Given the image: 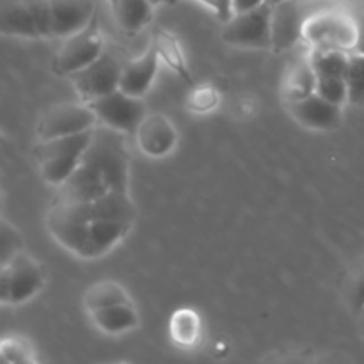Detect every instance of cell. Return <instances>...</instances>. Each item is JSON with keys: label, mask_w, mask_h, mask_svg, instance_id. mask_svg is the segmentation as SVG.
<instances>
[{"label": "cell", "mask_w": 364, "mask_h": 364, "mask_svg": "<svg viewBox=\"0 0 364 364\" xmlns=\"http://www.w3.org/2000/svg\"><path fill=\"white\" fill-rule=\"evenodd\" d=\"M272 6L263 4L245 13L231 14L224 20L223 41L237 48L272 50V23H270Z\"/></svg>", "instance_id": "7"}, {"label": "cell", "mask_w": 364, "mask_h": 364, "mask_svg": "<svg viewBox=\"0 0 364 364\" xmlns=\"http://www.w3.org/2000/svg\"><path fill=\"white\" fill-rule=\"evenodd\" d=\"M130 295L116 281H100L92 284L84 295L85 311L91 313L95 309L105 308L110 304H119V302H130Z\"/></svg>", "instance_id": "19"}, {"label": "cell", "mask_w": 364, "mask_h": 364, "mask_svg": "<svg viewBox=\"0 0 364 364\" xmlns=\"http://www.w3.org/2000/svg\"><path fill=\"white\" fill-rule=\"evenodd\" d=\"M0 212H2V198H0Z\"/></svg>", "instance_id": "31"}, {"label": "cell", "mask_w": 364, "mask_h": 364, "mask_svg": "<svg viewBox=\"0 0 364 364\" xmlns=\"http://www.w3.org/2000/svg\"><path fill=\"white\" fill-rule=\"evenodd\" d=\"M363 315H364V313H363Z\"/></svg>", "instance_id": "32"}, {"label": "cell", "mask_w": 364, "mask_h": 364, "mask_svg": "<svg viewBox=\"0 0 364 364\" xmlns=\"http://www.w3.org/2000/svg\"><path fill=\"white\" fill-rule=\"evenodd\" d=\"M112 13L121 31L137 34L151 23L155 4L151 0H116L112 4Z\"/></svg>", "instance_id": "17"}, {"label": "cell", "mask_w": 364, "mask_h": 364, "mask_svg": "<svg viewBox=\"0 0 364 364\" xmlns=\"http://www.w3.org/2000/svg\"><path fill=\"white\" fill-rule=\"evenodd\" d=\"M348 304L355 313H364V263L354 270L347 287Z\"/></svg>", "instance_id": "23"}, {"label": "cell", "mask_w": 364, "mask_h": 364, "mask_svg": "<svg viewBox=\"0 0 364 364\" xmlns=\"http://www.w3.org/2000/svg\"><path fill=\"white\" fill-rule=\"evenodd\" d=\"M92 326L103 334L116 336V334L130 333L141 326V316L135 309L134 302H119V304H110L105 308L95 309L87 313Z\"/></svg>", "instance_id": "15"}, {"label": "cell", "mask_w": 364, "mask_h": 364, "mask_svg": "<svg viewBox=\"0 0 364 364\" xmlns=\"http://www.w3.org/2000/svg\"><path fill=\"white\" fill-rule=\"evenodd\" d=\"M137 220V206L130 192L77 201L55 196L46 210L50 237L80 259H98L116 249L130 235Z\"/></svg>", "instance_id": "1"}, {"label": "cell", "mask_w": 364, "mask_h": 364, "mask_svg": "<svg viewBox=\"0 0 364 364\" xmlns=\"http://www.w3.org/2000/svg\"><path fill=\"white\" fill-rule=\"evenodd\" d=\"M95 112L98 124L109 127L124 135H135L146 117L142 98L123 92L121 89L87 103Z\"/></svg>", "instance_id": "10"}, {"label": "cell", "mask_w": 364, "mask_h": 364, "mask_svg": "<svg viewBox=\"0 0 364 364\" xmlns=\"http://www.w3.org/2000/svg\"><path fill=\"white\" fill-rule=\"evenodd\" d=\"M166 2H173V0H166ZM201 2L206 4L220 20H228L231 16L230 0H201Z\"/></svg>", "instance_id": "25"}, {"label": "cell", "mask_w": 364, "mask_h": 364, "mask_svg": "<svg viewBox=\"0 0 364 364\" xmlns=\"http://www.w3.org/2000/svg\"><path fill=\"white\" fill-rule=\"evenodd\" d=\"M123 66L124 63L116 53L103 50V53L95 63L71 75L70 80L82 102L89 103L100 96H105L119 89Z\"/></svg>", "instance_id": "11"}, {"label": "cell", "mask_w": 364, "mask_h": 364, "mask_svg": "<svg viewBox=\"0 0 364 364\" xmlns=\"http://www.w3.org/2000/svg\"><path fill=\"white\" fill-rule=\"evenodd\" d=\"M348 9L354 16L355 27H358V43H355L354 52L364 53V0H352L348 2Z\"/></svg>", "instance_id": "24"}, {"label": "cell", "mask_w": 364, "mask_h": 364, "mask_svg": "<svg viewBox=\"0 0 364 364\" xmlns=\"http://www.w3.org/2000/svg\"><path fill=\"white\" fill-rule=\"evenodd\" d=\"M263 4H269L267 0H230L231 14L245 13V11L256 9V7L263 6Z\"/></svg>", "instance_id": "27"}, {"label": "cell", "mask_w": 364, "mask_h": 364, "mask_svg": "<svg viewBox=\"0 0 364 364\" xmlns=\"http://www.w3.org/2000/svg\"><path fill=\"white\" fill-rule=\"evenodd\" d=\"M11 306V290H9V272H7L6 263L0 265V306Z\"/></svg>", "instance_id": "26"}, {"label": "cell", "mask_w": 364, "mask_h": 364, "mask_svg": "<svg viewBox=\"0 0 364 364\" xmlns=\"http://www.w3.org/2000/svg\"><path fill=\"white\" fill-rule=\"evenodd\" d=\"M105 50V41L96 25V18L82 31L64 38L53 55L52 70L59 77H71L77 71L84 70L91 63H95Z\"/></svg>", "instance_id": "8"}, {"label": "cell", "mask_w": 364, "mask_h": 364, "mask_svg": "<svg viewBox=\"0 0 364 364\" xmlns=\"http://www.w3.org/2000/svg\"><path fill=\"white\" fill-rule=\"evenodd\" d=\"M347 92H348V105L363 107L364 105V53L350 52L348 55L347 73Z\"/></svg>", "instance_id": "20"}, {"label": "cell", "mask_w": 364, "mask_h": 364, "mask_svg": "<svg viewBox=\"0 0 364 364\" xmlns=\"http://www.w3.org/2000/svg\"><path fill=\"white\" fill-rule=\"evenodd\" d=\"M343 107L331 103L318 92L304 96L295 102H288L291 117L309 130H336L343 121Z\"/></svg>", "instance_id": "13"}, {"label": "cell", "mask_w": 364, "mask_h": 364, "mask_svg": "<svg viewBox=\"0 0 364 364\" xmlns=\"http://www.w3.org/2000/svg\"><path fill=\"white\" fill-rule=\"evenodd\" d=\"M130 162L127 135L96 124L80 164L55 188V196L87 201L116 192H130Z\"/></svg>", "instance_id": "2"}, {"label": "cell", "mask_w": 364, "mask_h": 364, "mask_svg": "<svg viewBox=\"0 0 364 364\" xmlns=\"http://www.w3.org/2000/svg\"><path fill=\"white\" fill-rule=\"evenodd\" d=\"M23 237L20 230L0 217V265L7 263L11 258L23 251Z\"/></svg>", "instance_id": "21"}, {"label": "cell", "mask_w": 364, "mask_h": 364, "mask_svg": "<svg viewBox=\"0 0 364 364\" xmlns=\"http://www.w3.org/2000/svg\"><path fill=\"white\" fill-rule=\"evenodd\" d=\"M345 4L343 0H283L272 6V50L276 53L295 48L304 38V28L315 14L329 7Z\"/></svg>", "instance_id": "5"}, {"label": "cell", "mask_w": 364, "mask_h": 364, "mask_svg": "<svg viewBox=\"0 0 364 364\" xmlns=\"http://www.w3.org/2000/svg\"><path fill=\"white\" fill-rule=\"evenodd\" d=\"M302 41L308 45L309 50L354 52L358 43V27L348 9V2L315 14L306 25Z\"/></svg>", "instance_id": "6"}, {"label": "cell", "mask_w": 364, "mask_h": 364, "mask_svg": "<svg viewBox=\"0 0 364 364\" xmlns=\"http://www.w3.org/2000/svg\"><path fill=\"white\" fill-rule=\"evenodd\" d=\"M139 146L144 149L146 155L151 156H162L166 153H171L174 141H176V134H174L171 121L164 119V117H144L137 130Z\"/></svg>", "instance_id": "16"}, {"label": "cell", "mask_w": 364, "mask_h": 364, "mask_svg": "<svg viewBox=\"0 0 364 364\" xmlns=\"http://www.w3.org/2000/svg\"><path fill=\"white\" fill-rule=\"evenodd\" d=\"M315 87L316 77L308 55L297 60V64L288 73L287 82H284V96H287L288 102H295V100H301L315 92Z\"/></svg>", "instance_id": "18"}, {"label": "cell", "mask_w": 364, "mask_h": 364, "mask_svg": "<svg viewBox=\"0 0 364 364\" xmlns=\"http://www.w3.org/2000/svg\"><path fill=\"white\" fill-rule=\"evenodd\" d=\"M107 2H109V4H110V6H112V4H114V2H116V0H107Z\"/></svg>", "instance_id": "30"}, {"label": "cell", "mask_w": 364, "mask_h": 364, "mask_svg": "<svg viewBox=\"0 0 364 364\" xmlns=\"http://www.w3.org/2000/svg\"><path fill=\"white\" fill-rule=\"evenodd\" d=\"M98 124L95 112L85 102L55 103L43 110L36 124L38 141L89 132Z\"/></svg>", "instance_id": "9"}, {"label": "cell", "mask_w": 364, "mask_h": 364, "mask_svg": "<svg viewBox=\"0 0 364 364\" xmlns=\"http://www.w3.org/2000/svg\"><path fill=\"white\" fill-rule=\"evenodd\" d=\"M315 92H318L322 98L329 100L331 103L343 107L348 103L347 80L345 78H326V80H316Z\"/></svg>", "instance_id": "22"}, {"label": "cell", "mask_w": 364, "mask_h": 364, "mask_svg": "<svg viewBox=\"0 0 364 364\" xmlns=\"http://www.w3.org/2000/svg\"><path fill=\"white\" fill-rule=\"evenodd\" d=\"M96 18L95 0H0V36L64 39Z\"/></svg>", "instance_id": "3"}, {"label": "cell", "mask_w": 364, "mask_h": 364, "mask_svg": "<svg viewBox=\"0 0 364 364\" xmlns=\"http://www.w3.org/2000/svg\"><path fill=\"white\" fill-rule=\"evenodd\" d=\"M159 64L160 53L155 45L149 46L142 55L127 60L123 66V71H121V91L127 92V95L142 98L151 89L153 82H155L156 73H159Z\"/></svg>", "instance_id": "14"}, {"label": "cell", "mask_w": 364, "mask_h": 364, "mask_svg": "<svg viewBox=\"0 0 364 364\" xmlns=\"http://www.w3.org/2000/svg\"><path fill=\"white\" fill-rule=\"evenodd\" d=\"M6 267L9 272L11 306L28 302L45 287L46 276L41 263L25 251L18 252L14 258H11Z\"/></svg>", "instance_id": "12"}, {"label": "cell", "mask_w": 364, "mask_h": 364, "mask_svg": "<svg viewBox=\"0 0 364 364\" xmlns=\"http://www.w3.org/2000/svg\"><path fill=\"white\" fill-rule=\"evenodd\" d=\"M92 130L38 141L34 148V156L39 167V174L46 183L57 188L73 174V171L80 164L89 141H91Z\"/></svg>", "instance_id": "4"}, {"label": "cell", "mask_w": 364, "mask_h": 364, "mask_svg": "<svg viewBox=\"0 0 364 364\" xmlns=\"http://www.w3.org/2000/svg\"><path fill=\"white\" fill-rule=\"evenodd\" d=\"M153 4H155V6H159V4H162V2H166V0H151Z\"/></svg>", "instance_id": "29"}, {"label": "cell", "mask_w": 364, "mask_h": 364, "mask_svg": "<svg viewBox=\"0 0 364 364\" xmlns=\"http://www.w3.org/2000/svg\"><path fill=\"white\" fill-rule=\"evenodd\" d=\"M267 2H269L270 6H274V4H277V2H283V0H267Z\"/></svg>", "instance_id": "28"}]
</instances>
